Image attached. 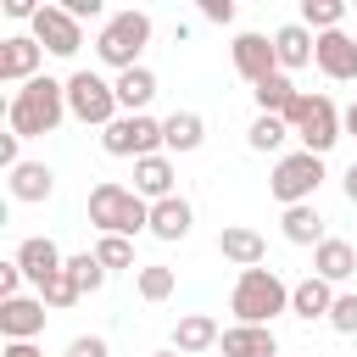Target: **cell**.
<instances>
[{
	"instance_id": "1",
	"label": "cell",
	"mask_w": 357,
	"mask_h": 357,
	"mask_svg": "<svg viewBox=\"0 0 357 357\" xmlns=\"http://www.w3.org/2000/svg\"><path fill=\"white\" fill-rule=\"evenodd\" d=\"M61 117H67V84H61V78H50V73H39L33 84H22V89L11 95V106H6V128H11V134H22V139L56 134V128H61Z\"/></svg>"
},
{
	"instance_id": "2",
	"label": "cell",
	"mask_w": 357,
	"mask_h": 357,
	"mask_svg": "<svg viewBox=\"0 0 357 357\" xmlns=\"http://www.w3.org/2000/svg\"><path fill=\"white\" fill-rule=\"evenodd\" d=\"M229 312H234V324H262V329H273V318L290 312V284H284L273 268H245V273L234 279V290H229Z\"/></svg>"
},
{
	"instance_id": "3",
	"label": "cell",
	"mask_w": 357,
	"mask_h": 357,
	"mask_svg": "<svg viewBox=\"0 0 357 357\" xmlns=\"http://www.w3.org/2000/svg\"><path fill=\"white\" fill-rule=\"evenodd\" d=\"M89 223H95V234H123V240H134L139 229H151V201L134 195V190L117 184V178H100V184L89 190Z\"/></svg>"
},
{
	"instance_id": "4",
	"label": "cell",
	"mask_w": 357,
	"mask_h": 357,
	"mask_svg": "<svg viewBox=\"0 0 357 357\" xmlns=\"http://www.w3.org/2000/svg\"><path fill=\"white\" fill-rule=\"evenodd\" d=\"M151 45V17L145 11H112L106 22H100V33H95V56L106 61V67H117V73H128V67H139V50Z\"/></svg>"
},
{
	"instance_id": "5",
	"label": "cell",
	"mask_w": 357,
	"mask_h": 357,
	"mask_svg": "<svg viewBox=\"0 0 357 357\" xmlns=\"http://www.w3.org/2000/svg\"><path fill=\"white\" fill-rule=\"evenodd\" d=\"M284 123H290V134L301 139V151L324 156V151L340 139V128H346V112H335V100H329V95H312V89H301V95H296V106L284 112Z\"/></svg>"
},
{
	"instance_id": "6",
	"label": "cell",
	"mask_w": 357,
	"mask_h": 357,
	"mask_svg": "<svg viewBox=\"0 0 357 357\" xmlns=\"http://www.w3.org/2000/svg\"><path fill=\"white\" fill-rule=\"evenodd\" d=\"M67 117H78L84 128H112L117 117H123V106H117V84L112 78H100V73H73L67 78Z\"/></svg>"
},
{
	"instance_id": "7",
	"label": "cell",
	"mask_w": 357,
	"mask_h": 357,
	"mask_svg": "<svg viewBox=\"0 0 357 357\" xmlns=\"http://www.w3.org/2000/svg\"><path fill=\"white\" fill-rule=\"evenodd\" d=\"M318 184H324V156H312V151H284V156L273 162V173H268V190H273V201H284V206L312 201Z\"/></svg>"
},
{
	"instance_id": "8",
	"label": "cell",
	"mask_w": 357,
	"mask_h": 357,
	"mask_svg": "<svg viewBox=\"0 0 357 357\" xmlns=\"http://www.w3.org/2000/svg\"><path fill=\"white\" fill-rule=\"evenodd\" d=\"M100 151L106 156H156V151H167L162 145V117H151V112H123L112 128H100Z\"/></svg>"
},
{
	"instance_id": "9",
	"label": "cell",
	"mask_w": 357,
	"mask_h": 357,
	"mask_svg": "<svg viewBox=\"0 0 357 357\" xmlns=\"http://www.w3.org/2000/svg\"><path fill=\"white\" fill-rule=\"evenodd\" d=\"M229 56H234V73H240L251 89H257L262 78H273V73H279V50H273V33H234Z\"/></svg>"
},
{
	"instance_id": "10",
	"label": "cell",
	"mask_w": 357,
	"mask_h": 357,
	"mask_svg": "<svg viewBox=\"0 0 357 357\" xmlns=\"http://www.w3.org/2000/svg\"><path fill=\"white\" fill-rule=\"evenodd\" d=\"M33 39H39L50 56H78V45H84V22L67 17V6H39V17H33Z\"/></svg>"
},
{
	"instance_id": "11",
	"label": "cell",
	"mask_w": 357,
	"mask_h": 357,
	"mask_svg": "<svg viewBox=\"0 0 357 357\" xmlns=\"http://www.w3.org/2000/svg\"><path fill=\"white\" fill-rule=\"evenodd\" d=\"M39 67H45V45L33 39V33H11V39H0V84H33L39 78Z\"/></svg>"
},
{
	"instance_id": "12",
	"label": "cell",
	"mask_w": 357,
	"mask_h": 357,
	"mask_svg": "<svg viewBox=\"0 0 357 357\" xmlns=\"http://www.w3.org/2000/svg\"><path fill=\"white\" fill-rule=\"evenodd\" d=\"M17 268L28 273V284H33V290H45V284L67 268V257H61V245H56L50 234H28V240L17 245Z\"/></svg>"
},
{
	"instance_id": "13",
	"label": "cell",
	"mask_w": 357,
	"mask_h": 357,
	"mask_svg": "<svg viewBox=\"0 0 357 357\" xmlns=\"http://www.w3.org/2000/svg\"><path fill=\"white\" fill-rule=\"evenodd\" d=\"M312 61H318V73H324V78H335V84H357V39H351L346 28L318 33Z\"/></svg>"
},
{
	"instance_id": "14",
	"label": "cell",
	"mask_w": 357,
	"mask_h": 357,
	"mask_svg": "<svg viewBox=\"0 0 357 357\" xmlns=\"http://www.w3.org/2000/svg\"><path fill=\"white\" fill-rule=\"evenodd\" d=\"M0 335L6 340H39L45 335V296H11V301H0Z\"/></svg>"
},
{
	"instance_id": "15",
	"label": "cell",
	"mask_w": 357,
	"mask_h": 357,
	"mask_svg": "<svg viewBox=\"0 0 357 357\" xmlns=\"http://www.w3.org/2000/svg\"><path fill=\"white\" fill-rule=\"evenodd\" d=\"M218 251H223V262H234V268L245 273V268H262L268 240H262L257 229H245V223H223V229H218Z\"/></svg>"
},
{
	"instance_id": "16",
	"label": "cell",
	"mask_w": 357,
	"mask_h": 357,
	"mask_svg": "<svg viewBox=\"0 0 357 357\" xmlns=\"http://www.w3.org/2000/svg\"><path fill=\"white\" fill-rule=\"evenodd\" d=\"M173 178H178V173H173V156H167V151H156V156H139V162H134V195H145L151 206H156V201H167V195H178V190H173Z\"/></svg>"
},
{
	"instance_id": "17",
	"label": "cell",
	"mask_w": 357,
	"mask_h": 357,
	"mask_svg": "<svg viewBox=\"0 0 357 357\" xmlns=\"http://www.w3.org/2000/svg\"><path fill=\"white\" fill-rule=\"evenodd\" d=\"M218 340H223V329H218L212 312H184V318L173 324V351H184V357H201V351H212Z\"/></svg>"
},
{
	"instance_id": "18",
	"label": "cell",
	"mask_w": 357,
	"mask_h": 357,
	"mask_svg": "<svg viewBox=\"0 0 357 357\" xmlns=\"http://www.w3.org/2000/svg\"><path fill=\"white\" fill-rule=\"evenodd\" d=\"M218 351L223 357H279V340L262 324H229L223 340H218Z\"/></svg>"
},
{
	"instance_id": "19",
	"label": "cell",
	"mask_w": 357,
	"mask_h": 357,
	"mask_svg": "<svg viewBox=\"0 0 357 357\" xmlns=\"http://www.w3.org/2000/svg\"><path fill=\"white\" fill-rule=\"evenodd\" d=\"M6 184H11V201H22V206H39V201L56 195V173H50L45 162H22V167H11Z\"/></svg>"
},
{
	"instance_id": "20",
	"label": "cell",
	"mask_w": 357,
	"mask_h": 357,
	"mask_svg": "<svg viewBox=\"0 0 357 357\" xmlns=\"http://www.w3.org/2000/svg\"><path fill=\"white\" fill-rule=\"evenodd\" d=\"M273 50H279V73H296V67H307V61H312L318 33H312V28H301V22H284V28H273Z\"/></svg>"
},
{
	"instance_id": "21",
	"label": "cell",
	"mask_w": 357,
	"mask_h": 357,
	"mask_svg": "<svg viewBox=\"0 0 357 357\" xmlns=\"http://www.w3.org/2000/svg\"><path fill=\"white\" fill-rule=\"evenodd\" d=\"M201 139H206V117H201V112H173V117H162V145H167V156H190V151H201Z\"/></svg>"
},
{
	"instance_id": "22",
	"label": "cell",
	"mask_w": 357,
	"mask_h": 357,
	"mask_svg": "<svg viewBox=\"0 0 357 357\" xmlns=\"http://www.w3.org/2000/svg\"><path fill=\"white\" fill-rule=\"evenodd\" d=\"M190 223H195V206H190L184 195H167V201L151 206V234L167 240V245H178V240L190 234Z\"/></svg>"
},
{
	"instance_id": "23",
	"label": "cell",
	"mask_w": 357,
	"mask_h": 357,
	"mask_svg": "<svg viewBox=\"0 0 357 357\" xmlns=\"http://www.w3.org/2000/svg\"><path fill=\"white\" fill-rule=\"evenodd\" d=\"M279 229H284V240H290V245H312V251L329 240V234H324V212H318L312 201H301V206H284Z\"/></svg>"
},
{
	"instance_id": "24",
	"label": "cell",
	"mask_w": 357,
	"mask_h": 357,
	"mask_svg": "<svg viewBox=\"0 0 357 357\" xmlns=\"http://www.w3.org/2000/svg\"><path fill=\"white\" fill-rule=\"evenodd\" d=\"M329 307H335V284L329 279H318V273H307L301 284H290V312L296 318H329Z\"/></svg>"
},
{
	"instance_id": "25",
	"label": "cell",
	"mask_w": 357,
	"mask_h": 357,
	"mask_svg": "<svg viewBox=\"0 0 357 357\" xmlns=\"http://www.w3.org/2000/svg\"><path fill=\"white\" fill-rule=\"evenodd\" d=\"M312 273H318V279H329V284L351 279V273H357V245H351V240H335V234H329V240H324V245L312 251Z\"/></svg>"
},
{
	"instance_id": "26",
	"label": "cell",
	"mask_w": 357,
	"mask_h": 357,
	"mask_svg": "<svg viewBox=\"0 0 357 357\" xmlns=\"http://www.w3.org/2000/svg\"><path fill=\"white\" fill-rule=\"evenodd\" d=\"M112 84H117V106H123V112H145V106L156 100V73H151V67H128V73H117Z\"/></svg>"
},
{
	"instance_id": "27",
	"label": "cell",
	"mask_w": 357,
	"mask_h": 357,
	"mask_svg": "<svg viewBox=\"0 0 357 357\" xmlns=\"http://www.w3.org/2000/svg\"><path fill=\"white\" fill-rule=\"evenodd\" d=\"M296 95H301V89L290 84V73H273V78H262V84L251 89V100H257L262 117H284V112L296 106Z\"/></svg>"
},
{
	"instance_id": "28",
	"label": "cell",
	"mask_w": 357,
	"mask_h": 357,
	"mask_svg": "<svg viewBox=\"0 0 357 357\" xmlns=\"http://www.w3.org/2000/svg\"><path fill=\"white\" fill-rule=\"evenodd\" d=\"M301 28H312V33H335L340 22H346V6L340 0H301V17H296Z\"/></svg>"
},
{
	"instance_id": "29",
	"label": "cell",
	"mask_w": 357,
	"mask_h": 357,
	"mask_svg": "<svg viewBox=\"0 0 357 357\" xmlns=\"http://www.w3.org/2000/svg\"><path fill=\"white\" fill-rule=\"evenodd\" d=\"M284 139H296L284 117H262V112H257V117H251V128H245V145H251V151H279Z\"/></svg>"
},
{
	"instance_id": "30",
	"label": "cell",
	"mask_w": 357,
	"mask_h": 357,
	"mask_svg": "<svg viewBox=\"0 0 357 357\" xmlns=\"http://www.w3.org/2000/svg\"><path fill=\"white\" fill-rule=\"evenodd\" d=\"M134 290H139V301H167L173 296V268L167 262H139Z\"/></svg>"
},
{
	"instance_id": "31",
	"label": "cell",
	"mask_w": 357,
	"mask_h": 357,
	"mask_svg": "<svg viewBox=\"0 0 357 357\" xmlns=\"http://www.w3.org/2000/svg\"><path fill=\"white\" fill-rule=\"evenodd\" d=\"M95 257H100L106 273H117V268H134V273H139V262H134V240H123V234H100V240H95Z\"/></svg>"
},
{
	"instance_id": "32",
	"label": "cell",
	"mask_w": 357,
	"mask_h": 357,
	"mask_svg": "<svg viewBox=\"0 0 357 357\" xmlns=\"http://www.w3.org/2000/svg\"><path fill=\"white\" fill-rule=\"evenodd\" d=\"M67 273H73V284H78L84 296H95V290L106 284V268H100V257H95V251H78V257H67Z\"/></svg>"
},
{
	"instance_id": "33",
	"label": "cell",
	"mask_w": 357,
	"mask_h": 357,
	"mask_svg": "<svg viewBox=\"0 0 357 357\" xmlns=\"http://www.w3.org/2000/svg\"><path fill=\"white\" fill-rule=\"evenodd\" d=\"M39 296H45V307H50V312H67L73 301H84V290L73 284V273H67V268H61V273H56V279H50Z\"/></svg>"
},
{
	"instance_id": "34",
	"label": "cell",
	"mask_w": 357,
	"mask_h": 357,
	"mask_svg": "<svg viewBox=\"0 0 357 357\" xmlns=\"http://www.w3.org/2000/svg\"><path fill=\"white\" fill-rule=\"evenodd\" d=\"M335 335H357V296L351 290H340L335 296V307H329V318H324Z\"/></svg>"
},
{
	"instance_id": "35",
	"label": "cell",
	"mask_w": 357,
	"mask_h": 357,
	"mask_svg": "<svg viewBox=\"0 0 357 357\" xmlns=\"http://www.w3.org/2000/svg\"><path fill=\"white\" fill-rule=\"evenodd\" d=\"M67 357H112V346L100 335H73L67 340Z\"/></svg>"
},
{
	"instance_id": "36",
	"label": "cell",
	"mask_w": 357,
	"mask_h": 357,
	"mask_svg": "<svg viewBox=\"0 0 357 357\" xmlns=\"http://www.w3.org/2000/svg\"><path fill=\"white\" fill-rule=\"evenodd\" d=\"M22 279H28V273L17 268V257H11V262H0V301H11V296H22Z\"/></svg>"
},
{
	"instance_id": "37",
	"label": "cell",
	"mask_w": 357,
	"mask_h": 357,
	"mask_svg": "<svg viewBox=\"0 0 357 357\" xmlns=\"http://www.w3.org/2000/svg\"><path fill=\"white\" fill-rule=\"evenodd\" d=\"M201 17L218 22V28H229L234 22V0H201Z\"/></svg>"
},
{
	"instance_id": "38",
	"label": "cell",
	"mask_w": 357,
	"mask_h": 357,
	"mask_svg": "<svg viewBox=\"0 0 357 357\" xmlns=\"http://www.w3.org/2000/svg\"><path fill=\"white\" fill-rule=\"evenodd\" d=\"M67 6V17H78V22H95L100 17V0H61Z\"/></svg>"
},
{
	"instance_id": "39",
	"label": "cell",
	"mask_w": 357,
	"mask_h": 357,
	"mask_svg": "<svg viewBox=\"0 0 357 357\" xmlns=\"http://www.w3.org/2000/svg\"><path fill=\"white\" fill-rule=\"evenodd\" d=\"M6 17H17V22L28 17V22H33V17H39V6H33V0H6Z\"/></svg>"
},
{
	"instance_id": "40",
	"label": "cell",
	"mask_w": 357,
	"mask_h": 357,
	"mask_svg": "<svg viewBox=\"0 0 357 357\" xmlns=\"http://www.w3.org/2000/svg\"><path fill=\"white\" fill-rule=\"evenodd\" d=\"M0 357H45V351H39L33 340H6V351H0Z\"/></svg>"
},
{
	"instance_id": "41",
	"label": "cell",
	"mask_w": 357,
	"mask_h": 357,
	"mask_svg": "<svg viewBox=\"0 0 357 357\" xmlns=\"http://www.w3.org/2000/svg\"><path fill=\"white\" fill-rule=\"evenodd\" d=\"M340 184H346V201H351V206H357V162H351V167H346V178H340Z\"/></svg>"
},
{
	"instance_id": "42",
	"label": "cell",
	"mask_w": 357,
	"mask_h": 357,
	"mask_svg": "<svg viewBox=\"0 0 357 357\" xmlns=\"http://www.w3.org/2000/svg\"><path fill=\"white\" fill-rule=\"evenodd\" d=\"M346 134H357V95H351V106H346Z\"/></svg>"
},
{
	"instance_id": "43",
	"label": "cell",
	"mask_w": 357,
	"mask_h": 357,
	"mask_svg": "<svg viewBox=\"0 0 357 357\" xmlns=\"http://www.w3.org/2000/svg\"><path fill=\"white\" fill-rule=\"evenodd\" d=\"M151 357H184V351H173V346H167V351H151Z\"/></svg>"
}]
</instances>
